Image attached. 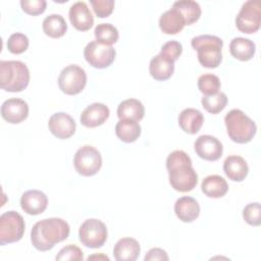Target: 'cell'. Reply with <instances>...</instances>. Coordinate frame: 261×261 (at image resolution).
Instances as JSON below:
<instances>
[{"label":"cell","instance_id":"cell-1","mask_svg":"<svg viewBox=\"0 0 261 261\" xmlns=\"http://www.w3.org/2000/svg\"><path fill=\"white\" fill-rule=\"evenodd\" d=\"M169 184L180 193L192 191L198 184V174L192 166L190 156L182 150L171 152L166 159Z\"/></svg>","mask_w":261,"mask_h":261},{"label":"cell","instance_id":"cell-2","mask_svg":"<svg viewBox=\"0 0 261 261\" xmlns=\"http://www.w3.org/2000/svg\"><path fill=\"white\" fill-rule=\"evenodd\" d=\"M70 227L62 218L50 217L38 221L32 228L31 242L41 252L51 250L57 243L66 240Z\"/></svg>","mask_w":261,"mask_h":261},{"label":"cell","instance_id":"cell-3","mask_svg":"<svg viewBox=\"0 0 261 261\" xmlns=\"http://www.w3.org/2000/svg\"><path fill=\"white\" fill-rule=\"evenodd\" d=\"M30 83L28 66L18 60L0 61V87L7 92H20Z\"/></svg>","mask_w":261,"mask_h":261},{"label":"cell","instance_id":"cell-4","mask_svg":"<svg viewBox=\"0 0 261 261\" xmlns=\"http://www.w3.org/2000/svg\"><path fill=\"white\" fill-rule=\"evenodd\" d=\"M192 47L197 50L200 64L207 68H215L222 61L221 48L223 41L216 36L200 35L191 41Z\"/></svg>","mask_w":261,"mask_h":261},{"label":"cell","instance_id":"cell-5","mask_svg":"<svg viewBox=\"0 0 261 261\" xmlns=\"http://www.w3.org/2000/svg\"><path fill=\"white\" fill-rule=\"evenodd\" d=\"M224 122L227 135L234 143H249L256 135V123L240 109H231L225 115Z\"/></svg>","mask_w":261,"mask_h":261},{"label":"cell","instance_id":"cell-6","mask_svg":"<svg viewBox=\"0 0 261 261\" xmlns=\"http://www.w3.org/2000/svg\"><path fill=\"white\" fill-rule=\"evenodd\" d=\"M23 217L16 211H7L0 216V245L11 244L21 240L24 233Z\"/></svg>","mask_w":261,"mask_h":261},{"label":"cell","instance_id":"cell-7","mask_svg":"<svg viewBox=\"0 0 261 261\" xmlns=\"http://www.w3.org/2000/svg\"><path fill=\"white\" fill-rule=\"evenodd\" d=\"M73 165L77 173L83 176L95 175L102 166L101 154L93 146L85 145L76 151Z\"/></svg>","mask_w":261,"mask_h":261},{"label":"cell","instance_id":"cell-8","mask_svg":"<svg viewBox=\"0 0 261 261\" xmlns=\"http://www.w3.org/2000/svg\"><path fill=\"white\" fill-rule=\"evenodd\" d=\"M107 227L99 219L90 218L85 220L79 229L81 243L91 249L102 247L107 240Z\"/></svg>","mask_w":261,"mask_h":261},{"label":"cell","instance_id":"cell-9","mask_svg":"<svg viewBox=\"0 0 261 261\" xmlns=\"http://www.w3.org/2000/svg\"><path fill=\"white\" fill-rule=\"evenodd\" d=\"M87 84V74L84 68L76 64L64 67L58 76V87L66 95L81 93Z\"/></svg>","mask_w":261,"mask_h":261},{"label":"cell","instance_id":"cell-10","mask_svg":"<svg viewBox=\"0 0 261 261\" xmlns=\"http://www.w3.org/2000/svg\"><path fill=\"white\" fill-rule=\"evenodd\" d=\"M261 24V5L258 0L246 1L236 17L239 31L246 34L257 32Z\"/></svg>","mask_w":261,"mask_h":261},{"label":"cell","instance_id":"cell-11","mask_svg":"<svg viewBox=\"0 0 261 261\" xmlns=\"http://www.w3.org/2000/svg\"><path fill=\"white\" fill-rule=\"evenodd\" d=\"M116 51L112 46L92 41L84 49V57L95 68H106L115 59Z\"/></svg>","mask_w":261,"mask_h":261},{"label":"cell","instance_id":"cell-12","mask_svg":"<svg viewBox=\"0 0 261 261\" xmlns=\"http://www.w3.org/2000/svg\"><path fill=\"white\" fill-rule=\"evenodd\" d=\"M196 154L207 161L218 160L223 152L221 142L210 135H202L197 138L194 144Z\"/></svg>","mask_w":261,"mask_h":261},{"label":"cell","instance_id":"cell-13","mask_svg":"<svg viewBox=\"0 0 261 261\" xmlns=\"http://www.w3.org/2000/svg\"><path fill=\"white\" fill-rule=\"evenodd\" d=\"M48 127L51 134L57 139H68L75 133L74 119L65 112L54 113L48 121Z\"/></svg>","mask_w":261,"mask_h":261},{"label":"cell","instance_id":"cell-14","mask_svg":"<svg viewBox=\"0 0 261 261\" xmlns=\"http://www.w3.org/2000/svg\"><path fill=\"white\" fill-rule=\"evenodd\" d=\"M1 115L9 123H20L29 115V105L22 99L10 98L3 102Z\"/></svg>","mask_w":261,"mask_h":261},{"label":"cell","instance_id":"cell-15","mask_svg":"<svg viewBox=\"0 0 261 261\" xmlns=\"http://www.w3.org/2000/svg\"><path fill=\"white\" fill-rule=\"evenodd\" d=\"M69 20L77 31H88L94 24V16L84 1L74 2L69 8Z\"/></svg>","mask_w":261,"mask_h":261},{"label":"cell","instance_id":"cell-16","mask_svg":"<svg viewBox=\"0 0 261 261\" xmlns=\"http://www.w3.org/2000/svg\"><path fill=\"white\" fill-rule=\"evenodd\" d=\"M48 206V198L45 193L39 190H29L20 198L21 209L30 215L43 213Z\"/></svg>","mask_w":261,"mask_h":261},{"label":"cell","instance_id":"cell-17","mask_svg":"<svg viewBox=\"0 0 261 261\" xmlns=\"http://www.w3.org/2000/svg\"><path fill=\"white\" fill-rule=\"evenodd\" d=\"M109 108L103 103H93L87 106L81 114L80 120L86 127H96L103 124L109 117Z\"/></svg>","mask_w":261,"mask_h":261},{"label":"cell","instance_id":"cell-18","mask_svg":"<svg viewBox=\"0 0 261 261\" xmlns=\"http://www.w3.org/2000/svg\"><path fill=\"white\" fill-rule=\"evenodd\" d=\"M141 247L133 238H122L116 242L113 248V256L117 261H135L140 255Z\"/></svg>","mask_w":261,"mask_h":261},{"label":"cell","instance_id":"cell-19","mask_svg":"<svg viewBox=\"0 0 261 261\" xmlns=\"http://www.w3.org/2000/svg\"><path fill=\"white\" fill-rule=\"evenodd\" d=\"M174 212L177 218L182 222H192L196 220L200 214V205L196 199L184 196L176 200Z\"/></svg>","mask_w":261,"mask_h":261},{"label":"cell","instance_id":"cell-20","mask_svg":"<svg viewBox=\"0 0 261 261\" xmlns=\"http://www.w3.org/2000/svg\"><path fill=\"white\" fill-rule=\"evenodd\" d=\"M185 25L186 21L184 16L174 7L163 12L159 18V28L167 35H175L179 33Z\"/></svg>","mask_w":261,"mask_h":261},{"label":"cell","instance_id":"cell-21","mask_svg":"<svg viewBox=\"0 0 261 261\" xmlns=\"http://www.w3.org/2000/svg\"><path fill=\"white\" fill-rule=\"evenodd\" d=\"M204 116L195 108H186L178 115V125L187 134L195 135L202 127Z\"/></svg>","mask_w":261,"mask_h":261},{"label":"cell","instance_id":"cell-22","mask_svg":"<svg viewBox=\"0 0 261 261\" xmlns=\"http://www.w3.org/2000/svg\"><path fill=\"white\" fill-rule=\"evenodd\" d=\"M223 170L229 179L233 181H242L248 175L249 167L243 157L230 155L226 157L223 162Z\"/></svg>","mask_w":261,"mask_h":261},{"label":"cell","instance_id":"cell-23","mask_svg":"<svg viewBox=\"0 0 261 261\" xmlns=\"http://www.w3.org/2000/svg\"><path fill=\"white\" fill-rule=\"evenodd\" d=\"M149 71L154 80L166 81L172 75L174 71V61L159 53L151 59Z\"/></svg>","mask_w":261,"mask_h":261},{"label":"cell","instance_id":"cell-24","mask_svg":"<svg viewBox=\"0 0 261 261\" xmlns=\"http://www.w3.org/2000/svg\"><path fill=\"white\" fill-rule=\"evenodd\" d=\"M229 51L234 58L241 61H248L255 55L256 46L250 39L237 37L230 41Z\"/></svg>","mask_w":261,"mask_h":261},{"label":"cell","instance_id":"cell-25","mask_svg":"<svg viewBox=\"0 0 261 261\" xmlns=\"http://www.w3.org/2000/svg\"><path fill=\"white\" fill-rule=\"evenodd\" d=\"M145 115V107L143 103L137 99H126L119 103L117 107V116L119 119H130L135 121L141 120Z\"/></svg>","mask_w":261,"mask_h":261},{"label":"cell","instance_id":"cell-26","mask_svg":"<svg viewBox=\"0 0 261 261\" xmlns=\"http://www.w3.org/2000/svg\"><path fill=\"white\" fill-rule=\"evenodd\" d=\"M202 192L209 198H221L228 191L226 180L217 174L206 176L201 185Z\"/></svg>","mask_w":261,"mask_h":261},{"label":"cell","instance_id":"cell-27","mask_svg":"<svg viewBox=\"0 0 261 261\" xmlns=\"http://www.w3.org/2000/svg\"><path fill=\"white\" fill-rule=\"evenodd\" d=\"M115 134L120 141L124 143H133L141 135V125L135 120L119 119L115 125Z\"/></svg>","mask_w":261,"mask_h":261},{"label":"cell","instance_id":"cell-28","mask_svg":"<svg viewBox=\"0 0 261 261\" xmlns=\"http://www.w3.org/2000/svg\"><path fill=\"white\" fill-rule=\"evenodd\" d=\"M42 28L47 36L55 39L64 36L67 31V24L63 16L55 13L50 14L44 18Z\"/></svg>","mask_w":261,"mask_h":261},{"label":"cell","instance_id":"cell-29","mask_svg":"<svg viewBox=\"0 0 261 261\" xmlns=\"http://www.w3.org/2000/svg\"><path fill=\"white\" fill-rule=\"evenodd\" d=\"M172 7L176 8L185 18L186 25L196 22L201 16V7L198 2L193 0H180L173 3Z\"/></svg>","mask_w":261,"mask_h":261},{"label":"cell","instance_id":"cell-30","mask_svg":"<svg viewBox=\"0 0 261 261\" xmlns=\"http://www.w3.org/2000/svg\"><path fill=\"white\" fill-rule=\"evenodd\" d=\"M95 37H96V41L109 45L111 46L112 44L116 43L118 38H119V34L117 29L111 24V23H100L95 28L94 31Z\"/></svg>","mask_w":261,"mask_h":261},{"label":"cell","instance_id":"cell-31","mask_svg":"<svg viewBox=\"0 0 261 261\" xmlns=\"http://www.w3.org/2000/svg\"><path fill=\"white\" fill-rule=\"evenodd\" d=\"M201 103L208 112L212 114H217L225 108L227 104V97L224 93L218 92L214 95L203 96Z\"/></svg>","mask_w":261,"mask_h":261},{"label":"cell","instance_id":"cell-32","mask_svg":"<svg viewBox=\"0 0 261 261\" xmlns=\"http://www.w3.org/2000/svg\"><path fill=\"white\" fill-rule=\"evenodd\" d=\"M221 87L220 80L217 75L212 73H205L198 79V88L204 96L214 95L219 92Z\"/></svg>","mask_w":261,"mask_h":261},{"label":"cell","instance_id":"cell-33","mask_svg":"<svg viewBox=\"0 0 261 261\" xmlns=\"http://www.w3.org/2000/svg\"><path fill=\"white\" fill-rule=\"evenodd\" d=\"M29 38L22 33L12 34L7 41V48L12 54H21L29 47Z\"/></svg>","mask_w":261,"mask_h":261},{"label":"cell","instance_id":"cell-34","mask_svg":"<svg viewBox=\"0 0 261 261\" xmlns=\"http://www.w3.org/2000/svg\"><path fill=\"white\" fill-rule=\"evenodd\" d=\"M243 217L245 221L253 226L261 224V207L258 202L250 203L243 209Z\"/></svg>","mask_w":261,"mask_h":261},{"label":"cell","instance_id":"cell-35","mask_svg":"<svg viewBox=\"0 0 261 261\" xmlns=\"http://www.w3.org/2000/svg\"><path fill=\"white\" fill-rule=\"evenodd\" d=\"M55 259L57 261H67V260L80 261L84 259V254H83V251L77 246L68 245L59 251Z\"/></svg>","mask_w":261,"mask_h":261},{"label":"cell","instance_id":"cell-36","mask_svg":"<svg viewBox=\"0 0 261 261\" xmlns=\"http://www.w3.org/2000/svg\"><path fill=\"white\" fill-rule=\"evenodd\" d=\"M90 3L96 15L101 18L109 16L114 8L113 0H90Z\"/></svg>","mask_w":261,"mask_h":261},{"label":"cell","instance_id":"cell-37","mask_svg":"<svg viewBox=\"0 0 261 261\" xmlns=\"http://www.w3.org/2000/svg\"><path fill=\"white\" fill-rule=\"evenodd\" d=\"M181 52H182V46L179 42H177L175 40H171V41H168L165 44H163L161 47V51H160V53L163 56L167 57L168 59H170L172 61L177 60L178 57L180 56Z\"/></svg>","mask_w":261,"mask_h":261},{"label":"cell","instance_id":"cell-38","mask_svg":"<svg viewBox=\"0 0 261 261\" xmlns=\"http://www.w3.org/2000/svg\"><path fill=\"white\" fill-rule=\"evenodd\" d=\"M22 10L30 15H38L45 11L47 2L45 0H21Z\"/></svg>","mask_w":261,"mask_h":261},{"label":"cell","instance_id":"cell-39","mask_svg":"<svg viewBox=\"0 0 261 261\" xmlns=\"http://www.w3.org/2000/svg\"><path fill=\"white\" fill-rule=\"evenodd\" d=\"M145 261H167L169 259L167 253L160 248H152L148 251V253L145 256Z\"/></svg>","mask_w":261,"mask_h":261},{"label":"cell","instance_id":"cell-40","mask_svg":"<svg viewBox=\"0 0 261 261\" xmlns=\"http://www.w3.org/2000/svg\"><path fill=\"white\" fill-rule=\"evenodd\" d=\"M92 259H104V260H109V258H108L107 256H104V255H101V256L93 255V256H89V257H88V260H92Z\"/></svg>","mask_w":261,"mask_h":261}]
</instances>
